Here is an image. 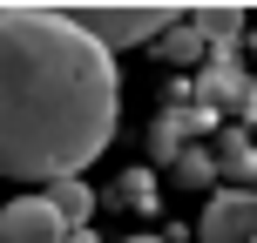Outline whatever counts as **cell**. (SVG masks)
Wrapping results in <instances>:
<instances>
[{"mask_svg":"<svg viewBox=\"0 0 257 243\" xmlns=\"http://www.w3.org/2000/svg\"><path fill=\"white\" fill-rule=\"evenodd\" d=\"M61 14L95 41V48H136V41H163L169 27L183 21L169 0H163V7H61Z\"/></svg>","mask_w":257,"mask_h":243,"instance_id":"2","label":"cell"},{"mask_svg":"<svg viewBox=\"0 0 257 243\" xmlns=\"http://www.w3.org/2000/svg\"><path fill=\"white\" fill-rule=\"evenodd\" d=\"M128 243H163V236H128Z\"/></svg>","mask_w":257,"mask_h":243,"instance_id":"7","label":"cell"},{"mask_svg":"<svg viewBox=\"0 0 257 243\" xmlns=\"http://www.w3.org/2000/svg\"><path fill=\"white\" fill-rule=\"evenodd\" d=\"M203 243H257V189H217L196 216Z\"/></svg>","mask_w":257,"mask_h":243,"instance_id":"3","label":"cell"},{"mask_svg":"<svg viewBox=\"0 0 257 243\" xmlns=\"http://www.w3.org/2000/svg\"><path fill=\"white\" fill-rule=\"evenodd\" d=\"M75 223L48 203V196H21V203L0 209V243H75Z\"/></svg>","mask_w":257,"mask_h":243,"instance_id":"4","label":"cell"},{"mask_svg":"<svg viewBox=\"0 0 257 243\" xmlns=\"http://www.w3.org/2000/svg\"><path fill=\"white\" fill-rule=\"evenodd\" d=\"M75 243H88V236H75Z\"/></svg>","mask_w":257,"mask_h":243,"instance_id":"8","label":"cell"},{"mask_svg":"<svg viewBox=\"0 0 257 243\" xmlns=\"http://www.w3.org/2000/svg\"><path fill=\"white\" fill-rule=\"evenodd\" d=\"M122 81L61 7H0V176H81L115 135Z\"/></svg>","mask_w":257,"mask_h":243,"instance_id":"1","label":"cell"},{"mask_svg":"<svg viewBox=\"0 0 257 243\" xmlns=\"http://www.w3.org/2000/svg\"><path fill=\"white\" fill-rule=\"evenodd\" d=\"M163 41H169V48H156V54H169V61H196V54H203V41H196V34H190V27H183V21H176V27H169V34H163Z\"/></svg>","mask_w":257,"mask_h":243,"instance_id":"6","label":"cell"},{"mask_svg":"<svg viewBox=\"0 0 257 243\" xmlns=\"http://www.w3.org/2000/svg\"><path fill=\"white\" fill-rule=\"evenodd\" d=\"M48 203L61 209L68 223H88V216H95V189H88L81 176H61V182H48Z\"/></svg>","mask_w":257,"mask_h":243,"instance_id":"5","label":"cell"}]
</instances>
